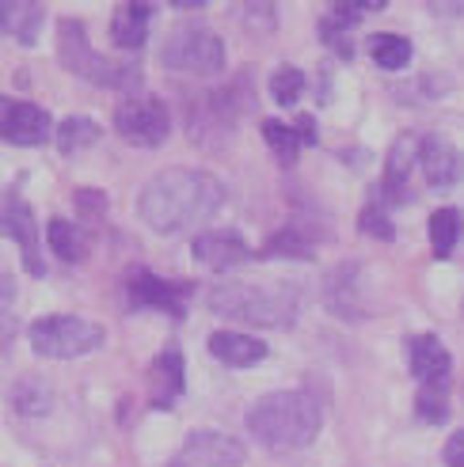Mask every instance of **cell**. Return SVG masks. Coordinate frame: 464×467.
<instances>
[{
    "mask_svg": "<svg viewBox=\"0 0 464 467\" xmlns=\"http://www.w3.org/2000/svg\"><path fill=\"white\" fill-rule=\"evenodd\" d=\"M195 259L202 266H210V270H232V266H240L251 259V247L237 236V232H228V228H214V232H202V236L195 240Z\"/></svg>",
    "mask_w": 464,
    "mask_h": 467,
    "instance_id": "cell-13",
    "label": "cell"
},
{
    "mask_svg": "<svg viewBox=\"0 0 464 467\" xmlns=\"http://www.w3.org/2000/svg\"><path fill=\"white\" fill-rule=\"evenodd\" d=\"M58 54L61 65L69 68L73 77L88 80V84H100V88H114V91H130L142 84V73L133 65H119V61H107L103 54L91 50L84 23L77 19H61V35H58Z\"/></svg>",
    "mask_w": 464,
    "mask_h": 467,
    "instance_id": "cell-4",
    "label": "cell"
},
{
    "mask_svg": "<svg viewBox=\"0 0 464 467\" xmlns=\"http://www.w3.org/2000/svg\"><path fill=\"white\" fill-rule=\"evenodd\" d=\"M8 107H12L8 99H0V126H5V114H8Z\"/></svg>",
    "mask_w": 464,
    "mask_h": 467,
    "instance_id": "cell-33",
    "label": "cell"
},
{
    "mask_svg": "<svg viewBox=\"0 0 464 467\" xmlns=\"http://www.w3.org/2000/svg\"><path fill=\"white\" fill-rule=\"evenodd\" d=\"M415 407H419L423 422H446V410H449V407H446V384H423Z\"/></svg>",
    "mask_w": 464,
    "mask_h": 467,
    "instance_id": "cell-29",
    "label": "cell"
},
{
    "mask_svg": "<svg viewBox=\"0 0 464 467\" xmlns=\"http://www.w3.org/2000/svg\"><path fill=\"white\" fill-rule=\"evenodd\" d=\"M114 130H119L130 145L137 149H156L168 141L172 133V114L156 96H126L114 107Z\"/></svg>",
    "mask_w": 464,
    "mask_h": 467,
    "instance_id": "cell-7",
    "label": "cell"
},
{
    "mask_svg": "<svg viewBox=\"0 0 464 467\" xmlns=\"http://www.w3.org/2000/svg\"><path fill=\"white\" fill-rule=\"evenodd\" d=\"M168 467H187V463H183V460H175V463H168Z\"/></svg>",
    "mask_w": 464,
    "mask_h": 467,
    "instance_id": "cell-34",
    "label": "cell"
},
{
    "mask_svg": "<svg viewBox=\"0 0 464 467\" xmlns=\"http://www.w3.org/2000/svg\"><path fill=\"white\" fill-rule=\"evenodd\" d=\"M362 232H369V236H377V240H392V236H396L381 205H365L362 209Z\"/></svg>",
    "mask_w": 464,
    "mask_h": 467,
    "instance_id": "cell-30",
    "label": "cell"
},
{
    "mask_svg": "<svg viewBox=\"0 0 464 467\" xmlns=\"http://www.w3.org/2000/svg\"><path fill=\"white\" fill-rule=\"evenodd\" d=\"M301 91H305V73H301V68L282 65V68H278V73L270 77V96H274V103L290 107V103H297Z\"/></svg>",
    "mask_w": 464,
    "mask_h": 467,
    "instance_id": "cell-27",
    "label": "cell"
},
{
    "mask_svg": "<svg viewBox=\"0 0 464 467\" xmlns=\"http://www.w3.org/2000/svg\"><path fill=\"white\" fill-rule=\"evenodd\" d=\"M244 460L248 452L240 441L217 430H195L183 445V463L187 467H240Z\"/></svg>",
    "mask_w": 464,
    "mask_h": 467,
    "instance_id": "cell-9",
    "label": "cell"
},
{
    "mask_svg": "<svg viewBox=\"0 0 464 467\" xmlns=\"http://www.w3.org/2000/svg\"><path fill=\"white\" fill-rule=\"evenodd\" d=\"M210 308L225 319H237L248 327H290L297 319V289L225 282L210 289Z\"/></svg>",
    "mask_w": 464,
    "mask_h": 467,
    "instance_id": "cell-3",
    "label": "cell"
},
{
    "mask_svg": "<svg viewBox=\"0 0 464 467\" xmlns=\"http://www.w3.org/2000/svg\"><path fill=\"white\" fill-rule=\"evenodd\" d=\"M419 156L415 152V141H396L392 145V152H388V168H385V179H381V186H385V198L388 202H404L407 198V175H411V160Z\"/></svg>",
    "mask_w": 464,
    "mask_h": 467,
    "instance_id": "cell-20",
    "label": "cell"
},
{
    "mask_svg": "<svg viewBox=\"0 0 464 467\" xmlns=\"http://www.w3.org/2000/svg\"><path fill=\"white\" fill-rule=\"evenodd\" d=\"M263 254L267 259H278V254H286V259H312V247H309V240H301L293 228H286V232H278V236H270Z\"/></svg>",
    "mask_w": 464,
    "mask_h": 467,
    "instance_id": "cell-28",
    "label": "cell"
},
{
    "mask_svg": "<svg viewBox=\"0 0 464 467\" xmlns=\"http://www.w3.org/2000/svg\"><path fill=\"white\" fill-rule=\"evenodd\" d=\"M210 354L228 368H248V365L267 358V342L240 335V331H214L210 335Z\"/></svg>",
    "mask_w": 464,
    "mask_h": 467,
    "instance_id": "cell-16",
    "label": "cell"
},
{
    "mask_svg": "<svg viewBox=\"0 0 464 467\" xmlns=\"http://www.w3.org/2000/svg\"><path fill=\"white\" fill-rule=\"evenodd\" d=\"M54 137H58L61 156H77V152H84V149H91V145L100 141V126L91 122V119H80V114H73V119H65L54 130Z\"/></svg>",
    "mask_w": 464,
    "mask_h": 467,
    "instance_id": "cell-22",
    "label": "cell"
},
{
    "mask_svg": "<svg viewBox=\"0 0 464 467\" xmlns=\"http://www.w3.org/2000/svg\"><path fill=\"white\" fill-rule=\"evenodd\" d=\"M460 232H464V221H460V213L453 205L438 209V213L430 217V247H434L438 259H449L457 240H460Z\"/></svg>",
    "mask_w": 464,
    "mask_h": 467,
    "instance_id": "cell-23",
    "label": "cell"
},
{
    "mask_svg": "<svg viewBox=\"0 0 464 467\" xmlns=\"http://www.w3.org/2000/svg\"><path fill=\"white\" fill-rule=\"evenodd\" d=\"M126 293L133 308H160L168 316H183V300H187V285H172L149 270H130Z\"/></svg>",
    "mask_w": 464,
    "mask_h": 467,
    "instance_id": "cell-10",
    "label": "cell"
},
{
    "mask_svg": "<svg viewBox=\"0 0 464 467\" xmlns=\"http://www.w3.org/2000/svg\"><path fill=\"white\" fill-rule=\"evenodd\" d=\"M160 61L175 73L214 77L225 68V42L210 27H175L168 42L160 46Z\"/></svg>",
    "mask_w": 464,
    "mask_h": 467,
    "instance_id": "cell-6",
    "label": "cell"
},
{
    "mask_svg": "<svg viewBox=\"0 0 464 467\" xmlns=\"http://www.w3.org/2000/svg\"><path fill=\"white\" fill-rule=\"evenodd\" d=\"M358 19H362V12H358L354 5H335L328 16L320 19L323 42H328L332 50H339L343 57H351V31L358 27Z\"/></svg>",
    "mask_w": 464,
    "mask_h": 467,
    "instance_id": "cell-19",
    "label": "cell"
},
{
    "mask_svg": "<svg viewBox=\"0 0 464 467\" xmlns=\"http://www.w3.org/2000/svg\"><path fill=\"white\" fill-rule=\"evenodd\" d=\"M263 137H267V145L274 149V156L282 160V163H293V160H297V152H301V137H297L293 126L278 122V119H267V122H263Z\"/></svg>",
    "mask_w": 464,
    "mask_h": 467,
    "instance_id": "cell-26",
    "label": "cell"
},
{
    "mask_svg": "<svg viewBox=\"0 0 464 467\" xmlns=\"http://www.w3.org/2000/svg\"><path fill=\"white\" fill-rule=\"evenodd\" d=\"M369 57H374V65L388 68V73H396V68H404L411 61V42L404 35L381 31V35L369 38Z\"/></svg>",
    "mask_w": 464,
    "mask_h": 467,
    "instance_id": "cell-25",
    "label": "cell"
},
{
    "mask_svg": "<svg viewBox=\"0 0 464 467\" xmlns=\"http://www.w3.org/2000/svg\"><path fill=\"white\" fill-rule=\"evenodd\" d=\"M50 133H54L50 114H46L42 107H35V103H12L8 114H5V126H0V137H5L8 145H19V149L42 145Z\"/></svg>",
    "mask_w": 464,
    "mask_h": 467,
    "instance_id": "cell-12",
    "label": "cell"
},
{
    "mask_svg": "<svg viewBox=\"0 0 464 467\" xmlns=\"http://www.w3.org/2000/svg\"><path fill=\"white\" fill-rule=\"evenodd\" d=\"M446 467H464V430L446 441Z\"/></svg>",
    "mask_w": 464,
    "mask_h": 467,
    "instance_id": "cell-31",
    "label": "cell"
},
{
    "mask_svg": "<svg viewBox=\"0 0 464 467\" xmlns=\"http://www.w3.org/2000/svg\"><path fill=\"white\" fill-rule=\"evenodd\" d=\"M42 5H19V0H5L0 5V35H12L16 42L31 46L38 27H42Z\"/></svg>",
    "mask_w": 464,
    "mask_h": 467,
    "instance_id": "cell-18",
    "label": "cell"
},
{
    "mask_svg": "<svg viewBox=\"0 0 464 467\" xmlns=\"http://www.w3.org/2000/svg\"><path fill=\"white\" fill-rule=\"evenodd\" d=\"M50 251L58 254V259L65 263H80L84 259V251H88V240H84V232L73 224V221H65V217H54L50 221Z\"/></svg>",
    "mask_w": 464,
    "mask_h": 467,
    "instance_id": "cell-24",
    "label": "cell"
},
{
    "mask_svg": "<svg viewBox=\"0 0 464 467\" xmlns=\"http://www.w3.org/2000/svg\"><path fill=\"white\" fill-rule=\"evenodd\" d=\"M31 349L50 361H73L103 346V327L84 316H42L31 323Z\"/></svg>",
    "mask_w": 464,
    "mask_h": 467,
    "instance_id": "cell-5",
    "label": "cell"
},
{
    "mask_svg": "<svg viewBox=\"0 0 464 467\" xmlns=\"http://www.w3.org/2000/svg\"><path fill=\"white\" fill-rule=\"evenodd\" d=\"M407 358H411V372L423 384H446L449 380L453 358H449V349L438 342L434 335H415L411 346H407Z\"/></svg>",
    "mask_w": 464,
    "mask_h": 467,
    "instance_id": "cell-14",
    "label": "cell"
},
{
    "mask_svg": "<svg viewBox=\"0 0 464 467\" xmlns=\"http://www.w3.org/2000/svg\"><path fill=\"white\" fill-rule=\"evenodd\" d=\"M12 407L19 414H27V418H42V414H50L54 410V388L38 380V377H23L16 380L12 388Z\"/></svg>",
    "mask_w": 464,
    "mask_h": 467,
    "instance_id": "cell-21",
    "label": "cell"
},
{
    "mask_svg": "<svg viewBox=\"0 0 464 467\" xmlns=\"http://www.w3.org/2000/svg\"><path fill=\"white\" fill-rule=\"evenodd\" d=\"M0 232H8V236L19 244V254H23V266H27L35 277L46 274V263L38 254V228H35V213L31 205L23 202L19 191H8L0 198Z\"/></svg>",
    "mask_w": 464,
    "mask_h": 467,
    "instance_id": "cell-8",
    "label": "cell"
},
{
    "mask_svg": "<svg viewBox=\"0 0 464 467\" xmlns=\"http://www.w3.org/2000/svg\"><path fill=\"white\" fill-rule=\"evenodd\" d=\"M149 19H153V8L142 5V0L122 5L119 12L111 16V38H114V46H122V50H137V46H145Z\"/></svg>",
    "mask_w": 464,
    "mask_h": 467,
    "instance_id": "cell-17",
    "label": "cell"
},
{
    "mask_svg": "<svg viewBox=\"0 0 464 467\" xmlns=\"http://www.w3.org/2000/svg\"><path fill=\"white\" fill-rule=\"evenodd\" d=\"M183 395V354L175 346H168L164 354H156L149 368V400L153 407H172Z\"/></svg>",
    "mask_w": 464,
    "mask_h": 467,
    "instance_id": "cell-15",
    "label": "cell"
},
{
    "mask_svg": "<svg viewBox=\"0 0 464 467\" xmlns=\"http://www.w3.org/2000/svg\"><path fill=\"white\" fill-rule=\"evenodd\" d=\"M320 403L309 391H270L248 410V430L270 452L309 449L320 433Z\"/></svg>",
    "mask_w": 464,
    "mask_h": 467,
    "instance_id": "cell-2",
    "label": "cell"
},
{
    "mask_svg": "<svg viewBox=\"0 0 464 467\" xmlns=\"http://www.w3.org/2000/svg\"><path fill=\"white\" fill-rule=\"evenodd\" d=\"M225 202V186L210 171L198 168H168L145 182L142 198H137V213L153 232H187L214 217Z\"/></svg>",
    "mask_w": 464,
    "mask_h": 467,
    "instance_id": "cell-1",
    "label": "cell"
},
{
    "mask_svg": "<svg viewBox=\"0 0 464 467\" xmlns=\"http://www.w3.org/2000/svg\"><path fill=\"white\" fill-rule=\"evenodd\" d=\"M419 163L427 171V182L434 191H453L464 179V156L453 149V141H446L442 133H430L419 141Z\"/></svg>",
    "mask_w": 464,
    "mask_h": 467,
    "instance_id": "cell-11",
    "label": "cell"
},
{
    "mask_svg": "<svg viewBox=\"0 0 464 467\" xmlns=\"http://www.w3.org/2000/svg\"><path fill=\"white\" fill-rule=\"evenodd\" d=\"M297 137H301V145H316V122L309 119V114H305V119H297Z\"/></svg>",
    "mask_w": 464,
    "mask_h": 467,
    "instance_id": "cell-32",
    "label": "cell"
}]
</instances>
